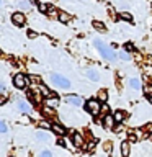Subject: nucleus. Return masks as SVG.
<instances>
[{
	"mask_svg": "<svg viewBox=\"0 0 152 157\" xmlns=\"http://www.w3.org/2000/svg\"><path fill=\"white\" fill-rule=\"evenodd\" d=\"M28 78H29V80H31L33 83H36V85H43V82H41V77H39V75H29Z\"/></svg>",
	"mask_w": 152,
	"mask_h": 157,
	"instance_id": "obj_22",
	"label": "nucleus"
},
{
	"mask_svg": "<svg viewBox=\"0 0 152 157\" xmlns=\"http://www.w3.org/2000/svg\"><path fill=\"white\" fill-rule=\"evenodd\" d=\"M113 118H115L116 123H123V121H124V118H126V113L123 111V110H118V111H115Z\"/></svg>",
	"mask_w": 152,
	"mask_h": 157,
	"instance_id": "obj_17",
	"label": "nucleus"
},
{
	"mask_svg": "<svg viewBox=\"0 0 152 157\" xmlns=\"http://www.w3.org/2000/svg\"><path fill=\"white\" fill-rule=\"evenodd\" d=\"M51 82L56 83V85L61 87V88H69V87H70V82H69L64 75H61V74H56V72L51 74Z\"/></svg>",
	"mask_w": 152,
	"mask_h": 157,
	"instance_id": "obj_2",
	"label": "nucleus"
},
{
	"mask_svg": "<svg viewBox=\"0 0 152 157\" xmlns=\"http://www.w3.org/2000/svg\"><path fill=\"white\" fill-rule=\"evenodd\" d=\"M129 87L132 88V90H137V92H139L141 88H142V82H141L137 77H132L131 80H129Z\"/></svg>",
	"mask_w": 152,
	"mask_h": 157,
	"instance_id": "obj_13",
	"label": "nucleus"
},
{
	"mask_svg": "<svg viewBox=\"0 0 152 157\" xmlns=\"http://www.w3.org/2000/svg\"><path fill=\"white\" fill-rule=\"evenodd\" d=\"M5 131H7V124L3 121H0V132H5Z\"/></svg>",
	"mask_w": 152,
	"mask_h": 157,
	"instance_id": "obj_30",
	"label": "nucleus"
},
{
	"mask_svg": "<svg viewBox=\"0 0 152 157\" xmlns=\"http://www.w3.org/2000/svg\"><path fill=\"white\" fill-rule=\"evenodd\" d=\"M0 3H2V0H0Z\"/></svg>",
	"mask_w": 152,
	"mask_h": 157,
	"instance_id": "obj_40",
	"label": "nucleus"
},
{
	"mask_svg": "<svg viewBox=\"0 0 152 157\" xmlns=\"http://www.w3.org/2000/svg\"><path fill=\"white\" fill-rule=\"evenodd\" d=\"M46 105L48 106H57L59 105V97H57V93H54V92H49V95H48V100H46Z\"/></svg>",
	"mask_w": 152,
	"mask_h": 157,
	"instance_id": "obj_8",
	"label": "nucleus"
},
{
	"mask_svg": "<svg viewBox=\"0 0 152 157\" xmlns=\"http://www.w3.org/2000/svg\"><path fill=\"white\" fill-rule=\"evenodd\" d=\"M129 151H131V142L129 141H123L121 142V155L127 157L129 155Z\"/></svg>",
	"mask_w": 152,
	"mask_h": 157,
	"instance_id": "obj_12",
	"label": "nucleus"
},
{
	"mask_svg": "<svg viewBox=\"0 0 152 157\" xmlns=\"http://www.w3.org/2000/svg\"><path fill=\"white\" fill-rule=\"evenodd\" d=\"M120 18H121V20H126V21H132L131 13H127V12H121V13H120Z\"/></svg>",
	"mask_w": 152,
	"mask_h": 157,
	"instance_id": "obj_23",
	"label": "nucleus"
},
{
	"mask_svg": "<svg viewBox=\"0 0 152 157\" xmlns=\"http://www.w3.org/2000/svg\"><path fill=\"white\" fill-rule=\"evenodd\" d=\"M88 151H93L95 149V141H92V142H88V147H87Z\"/></svg>",
	"mask_w": 152,
	"mask_h": 157,
	"instance_id": "obj_32",
	"label": "nucleus"
},
{
	"mask_svg": "<svg viewBox=\"0 0 152 157\" xmlns=\"http://www.w3.org/2000/svg\"><path fill=\"white\" fill-rule=\"evenodd\" d=\"M93 43H95V46H97L98 51H100V54H101L103 59H106V61H110V62H115V61H116V54H115V51H113L110 46H106L105 43L98 41V39H95Z\"/></svg>",
	"mask_w": 152,
	"mask_h": 157,
	"instance_id": "obj_1",
	"label": "nucleus"
},
{
	"mask_svg": "<svg viewBox=\"0 0 152 157\" xmlns=\"http://www.w3.org/2000/svg\"><path fill=\"white\" fill-rule=\"evenodd\" d=\"M39 126H41L43 129H48V128H51V124H49L48 121H41V123H39Z\"/></svg>",
	"mask_w": 152,
	"mask_h": 157,
	"instance_id": "obj_28",
	"label": "nucleus"
},
{
	"mask_svg": "<svg viewBox=\"0 0 152 157\" xmlns=\"http://www.w3.org/2000/svg\"><path fill=\"white\" fill-rule=\"evenodd\" d=\"M101 123H103V128H105V129H113V126L116 124V121H115V118H113L111 115H106V116H103L101 118Z\"/></svg>",
	"mask_w": 152,
	"mask_h": 157,
	"instance_id": "obj_7",
	"label": "nucleus"
},
{
	"mask_svg": "<svg viewBox=\"0 0 152 157\" xmlns=\"http://www.w3.org/2000/svg\"><path fill=\"white\" fill-rule=\"evenodd\" d=\"M17 108L21 113H29V111H31V105H29L26 100H18L17 101Z\"/></svg>",
	"mask_w": 152,
	"mask_h": 157,
	"instance_id": "obj_9",
	"label": "nucleus"
},
{
	"mask_svg": "<svg viewBox=\"0 0 152 157\" xmlns=\"http://www.w3.org/2000/svg\"><path fill=\"white\" fill-rule=\"evenodd\" d=\"M147 100H149L152 103V93H147Z\"/></svg>",
	"mask_w": 152,
	"mask_h": 157,
	"instance_id": "obj_36",
	"label": "nucleus"
},
{
	"mask_svg": "<svg viewBox=\"0 0 152 157\" xmlns=\"http://www.w3.org/2000/svg\"><path fill=\"white\" fill-rule=\"evenodd\" d=\"M12 21H13V25H17V26H23V25L26 23V18H25V13H21V12H17V13H13V15H12Z\"/></svg>",
	"mask_w": 152,
	"mask_h": 157,
	"instance_id": "obj_5",
	"label": "nucleus"
},
{
	"mask_svg": "<svg viewBox=\"0 0 152 157\" xmlns=\"http://www.w3.org/2000/svg\"><path fill=\"white\" fill-rule=\"evenodd\" d=\"M100 108H101V105H100V101L98 100H88L87 101V105H85V110L90 113V115H93V116H97L98 113H100Z\"/></svg>",
	"mask_w": 152,
	"mask_h": 157,
	"instance_id": "obj_3",
	"label": "nucleus"
},
{
	"mask_svg": "<svg viewBox=\"0 0 152 157\" xmlns=\"http://www.w3.org/2000/svg\"><path fill=\"white\" fill-rule=\"evenodd\" d=\"M3 88H5V87H3V83H0V95H2V92H3Z\"/></svg>",
	"mask_w": 152,
	"mask_h": 157,
	"instance_id": "obj_37",
	"label": "nucleus"
},
{
	"mask_svg": "<svg viewBox=\"0 0 152 157\" xmlns=\"http://www.w3.org/2000/svg\"><path fill=\"white\" fill-rule=\"evenodd\" d=\"M51 129H52V132H56L57 136H66V132H67V129L64 128L62 124H59V123H54V124H51Z\"/></svg>",
	"mask_w": 152,
	"mask_h": 157,
	"instance_id": "obj_11",
	"label": "nucleus"
},
{
	"mask_svg": "<svg viewBox=\"0 0 152 157\" xmlns=\"http://www.w3.org/2000/svg\"><path fill=\"white\" fill-rule=\"evenodd\" d=\"M87 77L90 78V80H93V82L100 80V75H98V72L95 71V69H88V71H87Z\"/></svg>",
	"mask_w": 152,
	"mask_h": 157,
	"instance_id": "obj_16",
	"label": "nucleus"
},
{
	"mask_svg": "<svg viewBox=\"0 0 152 157\" xmlns=\"http://www.w3.org/2000/svg\"><path fill=\"white\" fill-rule=\"evenodd\" d=\"M111 147H113V146H111V142H110V141H106L105 144H103V149H105L106 154H111Z\"/></svg>",
	"mask_w": 152,
	"mask_h": 157,
	"instance_id": "obj_26",
	"label": "nucleus"
},
{
	"mask_svg": "<svg viewBox=\"0 0 152 157\" xmlns=\"http://www.w3.org/2000/svg\"><path fill=\"white\" fill-rule=\"evenodd\" d=\"M0 56H2V49H0Z\"/></svg>",
	"mask_w": 152,
	"mask_h": 157,
	"instance_id": "obj_38",
	"label": "nucleus"
},
{
	"mask_svg": "<svg viewBox=\"0 0 152 157\" xmlns=\"http://www.w3.org/2000/svg\"><path fill=\"white\" fill-rule=\"evenodd\" d=\"M38 7H39V12H43V13H46L49 10V5H46V3H39Z\"/></svg>",
	"mask_w": 152,
	"mask_h": 157,
	"instance_id": "obj_27",
	"label": "nucleus"
},
{
	"mask_svg": "<svg viewBox=\"0 0 152 157\" xmlns=\"http://www.w3.org/2000/svg\"><path fill=\"white\" fill-rule=\"evenodd\" d=\"M5 100H7V98H5L3 95H0V106H2V105H3V103H5Z\"/></svg>",
	"mask_w": 152,
	"mask_h": 157,
	"instance_id": "obj_35",
	"label": "nucleus"
},
{
	"mask_svg": "<svg viewBox=\"0 0 152 157\" xmlns=\"http://www.w3.org/2000/svg\"><path fill=\"white\" fill-rule=\"evenodd\" d=\"M13 85L20 88V90H23V88H26L28 85V77L23 75V74H17V75L13 77Z\"/></svg>",
	"mask_w": 152,
	"mask_h": 157,
	"instance_id": "obj_4",
	"label": "nucleus"
},
{
	"mask_svg": "<svg viewBox=\"0 0 152 157\" xmlns=\"http://www.w3.org/2000/svg\"><path fill=\"white\" fill-rule=\"evenodd\" d=\"M93 28H95L97 31H100V33H105L106 31V26L101 21H93Z\"/></svg>",
	"mask_w": 152,
	"mask_h": 157,
	"instance_id": "obj_20",
	"label": "nucleus"
},
{
	"mask_svg": "<svg viewBox=\"0 0 152 157\" xmlns=\"http://www.w3.org/2000/svg\"><path fill=\"white\" fill-rule=\"evenodd\" d=\"M150 139H152V132H150Z\"/></svg>",
	"mask_w": 152,
	"mask_h": 157,
	"instance_id": "obj_39",
	"label": "nucleus"
},
{
	"mask_svg": "<svg viewBox=\"0 0 152 157\" xmlns=\"http://www.w3.org/2000/svg\"><path fill=\"white\" fill-rule=\"evenodd\" d=\"M18 7L21 8L23 12H26V10H29V8H31V3H29L28 0H21V2L18 3Z\"/></svg>",
	"mask_w": 152,
	"mask_h": 157,
	"instance_id": "obj_21",
	"label": "nucleus"
},
{
	"mask_svg": "<svg viewBox=\"0 0 152 157\" xmlns=\"http://www.w3.org/2000/svg\"><path fill=\"white\" fill-rule=\"evenodd\" d=\"M120 59H123V61H129L131 54L127 52V51H120Z\"/></svg>",
	"mask_w": 152,
	"mask_h": 157,
	"instance_id": "obj_24",
	"label": "nucleus"
},
{
	"mask_svg": "<svg viewBox=\"0 0 152 157\" xmlns=\"http://www.w3.org/2000/svg\"><path fill=\"white\" fill-rule=\"evenodd\" d=\"M108 110H110V108H108V105H105V103H103L101 108H100V115H101V118L108 115Z\"/></svg>",
	"mask_w": 152,
	"mask_h": 157,
	"instance_id": "obj_25",
	"label": "nucleus"
},
{
	"mask_svg": "<svg viewBox=\"0 0 152 157\" xmlns=\"http://www.w3.org/2000/svg\"><path fill=\"white\" fill-rule=\"evenodd\" d=\"M43 115L44 116H56V111H54V108L52 106H48V105H44L43 106Z\"/></svg>",
	"mask_w": 152,
	"mask_h": 157,
	"instance_id": "obj_18",
	"label": "nucleus"
},
{
	"mask_svg": "<svg viewBox=\"0 0 152 157\" xmlns=\"http://www.w3.org/2000/svg\"><path fill=\"white\" fill-rule=\"evenodd\" d=\"M70 139L74 142V146L75 147H82L83 144H85V141H83V136L80 134V132H70Z\"/></svg>",
	"mask_w": 152,
	"mask_h": 157,
	"instance_id": "obj_6",
	"label": "nucleus"
},
{
	"mask_svg": "<svg viewBox=\"0 0 152 157\" xmlns=\"http://www.w3.org/2000/svg\"><path fill=\"white\" fill-rule=\"evenodd\" d=\"M28 36H29V38H36V33H34V31H31V29H29V31H28Z\"/></svg>",
	"mask_w": 152,
	"mask_h": 157,
	"instance_id": "obj_34",
	"label": "nucleus"
},
{
	"mask_svg": "<svg viewBox=\"0 0 152 157\" xmlns=\"http://www.w3.org/2000/svg\"><path fill=\"white\" fill-rule=\"evenodd\" d=\"M57 18H59V21H61V23H69L72 20V15L67 13V12H59L57 13Z\"/></svg>",
	"mask_w": 152,
	"mask_h": 157,
	"instance_id": "obj_14",
	"label": "nucleus"
},
{
	"mask_svg": "<svg viewBox=\"0 0 152 157\" xmlns=\"http://www.w3.org/2000/svg\"><path fill=\"white\" fill-rule=\"evenodd\" d=\"M57 146H61V147H66V141H64L62 137H59V139H57Z\"/></svg>",
	"mask_w": 152,
	"mask_h": 157,
	"instance_id": "obj_31",
	"label": "nucleus"
},
{
	"mask_svg": "<svg viewBox=\"0 0 152 157\" xmlns=\"http://www.w3.org/2000/svg\"><path fill=\"white\" fill-rule=\"evenodd\" d=\"M124 51H132V44H124Z\"/></svg>",
	"mask_w": 152,
	"mask_h": 157,
	"instance_id": "obj_33",
	"label": "nucleus"
},
{
	"mask_svg": "<svg viewBox=\"0 0 152 157\" xmlns=\"http://www.w3.org/2000/svg\"><path fill=\"white\" fill-rule=\"evenodd\" d=\"M39 157H52V154L49 151H43L41 154H39Z\"/></svg>",
	"mask_w": 152,
	"mask_h": 157,
	"instance_id": "obj_29",
	"label": "nucleus"
},
{
	"mask_svg": "<svg viewBox=\"0 0 152 157\" xmlns=\"http://www.w3.org/2000/svg\"><path fill=\"white\" fill-rule=\"evenodd\" d=\"M36 139L43 141V142H48V141H51V136H49L46 131H38L36 132Z\"/></svg>",
	"mask_w": 152,
	"mask_h": 157,
	"instance_id": "obj_15",
	"label": "nucleus"
},
{
	"mask_svg": "<svg viewBox=\"0 0 152 157\" xmlns=\"http://www.w3.org/2000/svg\"><path fill=\"white\" fill-rule=\"evenodd\" d=\"M66 101L69 103V105H72V106H80L82 105V98L77 97V95H67Z\"/></svg>",
	"mask_w": 152,
	"mask_h": 157,
	"instance_id": "obj_10",
	"label": "nucleus"
},
{
	"mask_svg": "<svg viewBox=\"0 0 152 157\" xmlns=\"http://www.w3.org/2000/svg\"><path fill=\"white\" fill-rule=\"evenodd\" d=\"M97 100L101 101V103H106V100H108V92H106V90H100V92L97 93Z\"/></svg>",
	"mask_w": 152,
	"mask_h": 157,
	"instance_id": "obj_19",
	"label": "nucleus"
}]
</instances>
